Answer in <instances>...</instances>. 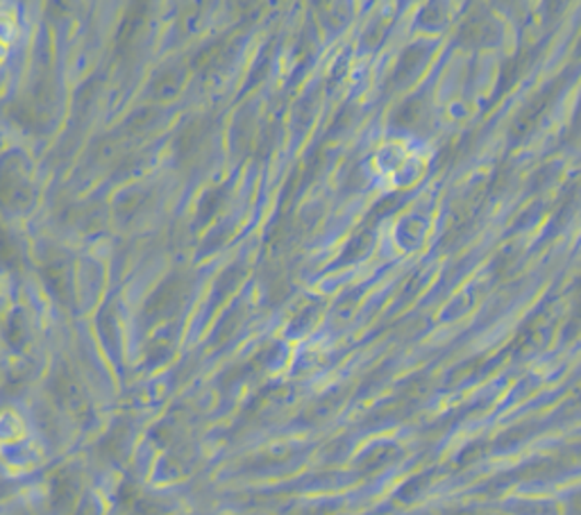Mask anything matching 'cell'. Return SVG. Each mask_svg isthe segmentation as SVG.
I'll list each match as a JSON object with an SVG mask.
<instances>
[{
  "instance_id": "2",
  "label": "cell",
  "mask_w": 581,
  "mask_h": 515,
  "mask_svg": "<svg viewBox=\"0 0 581 515\" xmlns=\"http://www.w3.org/2000/svg\"><path fill=\"white\" fill-rule=\"evenodd\" d=\"M16 33H19V27H16V21L14 16L10 14H0V59H3L5 50L12 46V42L16 39Z\"/></svg>"
},
{
  "instance_id": "1",
  "label": "cell",
  "mask_w": 581,
  "mask_h": 515,
  "mask_svg": "<svg viewBox=\"0 0 581 515\" xmlns=\"http://www.w3.org/2000/svg\"><path fill=\"white\" fill-rule=\"evenodd\" d=\"M380 175L393 187H411L422 177L427 157L420 150L407 141L386 143L375 157Z\"/></svg>"
}]
</instances>
